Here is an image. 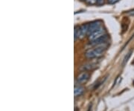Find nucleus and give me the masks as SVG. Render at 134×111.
<instances>
[{
	"label": "nucleus",
	"mask_w": 134,
	"mask_h": 111,
	"mask_svg": "<svg viewBox=\"0 0 134 111\" xmlns=\"http://www.w3.org/2000/svg\"><path fill=\"white\" fill-rule=\"evenodd\" d=\"M106 49H107V46L104 44L100 45V46H96V48H91L86 51L85 53V57L88 59L100 58V56L104 54Z\"/></svg>",
	"instance_id": "f257e3e1"
},
{
	"label": "nucleus",
	"mask_w": 134,
	"mask_h": 111,
	"mask_svg": "<svg viewBox=\"0 0 134 111\" xmlns=\"http://www.w3.org/2000/svg\"><path fill=\"white\" fill-rule=\"evenodd\" d=\"M89 25L83 24L81 26H76L75 28V39H83L85 35H88V31H89Z\"/></svg>",
	"instance_id": "f03ea898"
},
{
	"label": "nucleus",
	"mask_w": 134,
	"mask_h": 111,
	"mask_svg": "<svg viewBox=\"0 0 134 111\" xmlns=\"http://www.w3.org/2000/svg\"><path fill=\"white\" fill-rule=\"evenodd\" d=\"M104 34H106L105 29L102 28V27H100V29H98L97 31H94L93 33H92L91 34L89 35V40L90 42H92V41L96 40L99 38L100 37H102Z\"/></svg>",
	"instance_id": "7ed1b4c3"
},
{
	"label": "nucleus",
	"mask_w": 134,
	"mask_h": 111,
	"mask_svg": "<svg viewBox=\"0 0 134 111\" xmlns=\"http://www.w3.org/2000/svg\"><path fill=\"white\" fill-rule=\"evenodd\" d=\"M89 78H90L89 73H87L86 71H83L77 75L76 81L79 84H85V83L87 82Z\"/></svg>",
	"instance_id": "20e7f679"
},
{
	"label": "nucleus",
	"mask_w": 134,
	"mask_h": 111,
	"mask_svg": "<svg viewBox=\"0 0 134 111\" xmlns=\"http://www.w3.org/2000/svg\"><path fill=\"white\" fill-rule=\"evenodd\" d=\"M101 27V22L100 21H94L89 25V31H88V35L91 34L94 31H97L98 29Z\"/></svg>",
	"instance_id": "39448f33"
},
{
	"label": "nucleus",
	"mask_w": 134,
	"mask_h": 111,
	"mask_svg": "<svg viewBox=\"0 0 134 111\" xmlns=\"http://www.w3.org/2000/svg\"><path fill=\"white\" fill-rule=\"evenodd\" d=\"M107 40H108V36H107V34H104V35H103L102 37L98 38L96 40H94L92 42H90V44H91L92 46H100V45L105 44Z\"/></svg>",
	"instance_id": "423d86ee"
},
{
	"label": "nucleus",
	"mask_w": 134,
	"mask_h": 111,
	"mask_svg": "<svg viewBox=\"0 0 134 111\" xmlns=\"http://www.w3.org/2000/svg\"><path fill=\"white\" fill-rule=\"evenodd\" d=\"M84 92V88L81 86H75V90H74V95L75 97L81 96L82 94Z\"/></svg>",
	"instance_id": "0eeeda50"
},
{
	"label": "nucleus",
	"mask_w": 134,
	"mask_h": 111,
	"mask_svg": "<svg viewBox=\"0 0 134 111\" xmlns=\"http://www.w3.org/2000/svg\"><path fill=\"white\" fill-rule=\"evenodd\" d=\"M133 52V50H130L128 53L127 54V55L125 56V58H124V60H123V63H122V65L123 66H125L126 63H127V61H128V60H129V58H130V56H131V54Z\"/></svg>",
	"instance_id": "6e6552de"
},
{
	"label": "nucleus",
	"mask_w": 134,
	"mask_h": 111,
	"mask_svg": "<svg viewBox=\"0 0 134 111\" xmlns=\"http://www.w3.org/2000/svg\"><path fill=\"white\" fill-rule=\"evenodd\" d=\"M86 3L89 5H96L97 4V0H86Z\"/></svg>",
	"instance_id": "1a4fd4ad"
},
{
	"label": "nucleus",
	"mask_w": 134,
	"mask_h": 111,
	"mask_svg": "<svg viewBox=\"0 0 134 111\" xmlns=\"http://www.w3.org/2000/svg\"><path fill=\"white\" fill-rule=\"evenodd\" d=\"M119 0H107L108 3L110 4V5H113V4H115L119 2Z\"/></svg>",
	"instance_id": "9d476101"
},
{
	"label": "nucleus",
	"mask_w": 134,
	"mask_h": 111,
	"mask_svg": "<svg viewBox=\"0 0 134 111\" xmlns=\"http://www.w3.org/2000/svg\"><path fill=\"white\" fill-rule=\"evenodd\" d=\"M104 3V0H97V4L98 5H102Z\"/></svg>",
	"instance_id": "9b49d317"
},
{
	"label": "nucleus",
	"mask_w": 134,
	"mask_h": 111,
	"mask_svg": "<svg viewBox=\"0 0 134 111\" xmlns=\"http://www.w3.org/2000/svg\"><path fill=\"white\" fill-rule=\"evenodd\" d=\"M127 14L130 15V16H134V10L129 11V12L127 13Z\"/></svg>",
	"instance_id": "f8f14e48"
},
{
	"label": "nucleus",
	"mask_w": 134,
	"mask_h": 111,
	"mask_svg": "<svg viewBox=\"0 0 134 111\" xmlns=\"http://www.w3.org/2000/svg\"><path fill=\"white\" fill-rule=\"evenodd\" d=\"M81 1H86V0H81Z\"/></svg>",
	"instance_id": "ddd939ff"
}]
</instances>
